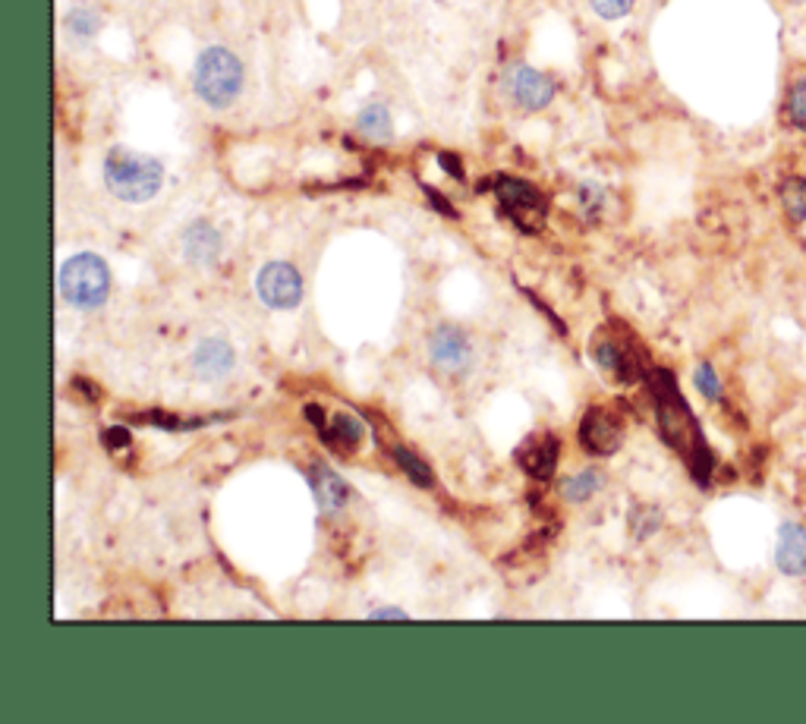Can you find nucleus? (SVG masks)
Instances as JSON below:
<instances>
[{
	"instance_id": "obj_1",
	"label": "nucleus",
	"mask_w": 806,
	"mask_h": 724,
	"mask_svg": "<svg viewBox=\"0 0 806 724\" xmlns=\"http://www.w3.org/2000/svg\"><path fill=\"white\" fill-rule=\"evenodd\" d=\"M104 183L114 196L129 205H142L155 198L164 186V167L158 158L132 152V148H111L104 158Z\"/></svg>"
},
{
	"instance_id": "obj_2",
	"label": "nucleus",
	"mask_w": 806,
	"mask_h": 724,
	"mask_svg": "<svg viewBox=\"0 0 806 724\" xmlns=\"http://www.w3.org/2000/svg\"><path fill=\"white\" fill-rule=\"evenodd\" d=\"M195 95L205 101L208 107L225 111L243 92V64L233 51L221 44H212L199 54L193 69Z\"/></svg>"
},
{
	"instance_id": "obj_3",
	"label": "nucleus",
	"mask_w": 806,
	"mask_h": 724,
	"mask_svg": "<svg viewBox=\"0 0 806 724\" xmlns=\"http://www.w3.org/2000/svg\"><path fill=\"white\" fill-rule=\"evenodd\" d=\"M111 294V271L104 259L79 253L61 268V297L76 309H98Z\"/></svg>"
},
{
	"instance_id": "obj_4",
	"label": "nucleus",
	"mask_w": 806,
	"mask_h": 724,
	"mask_svg": "<svg viewBox=\"0 0 806 724\" xmlns=\"http://www.w3.org/2000/svg\"><path fill=\"white\" fill-rule=\"evenodd\" d=\"M495 196L501 202L504 215L514 221L520 231H539L546 221V198L542 193L526 183V180H514V177H498L495 180Z\"/></svg>"
},
{
	"instance_id": "obj_5",
	"label": "nucleus",
	"mask_w": 806,
	"mask_h": 724,
	"mask_svg": "<svg viewBox=\"0 0 806 724\" xmlns=\"http://www.w3.org/2000/svg\"><path fill=\"white\" fill-rule=\"evenodd\" d=\"M256 294L271 309H293L303 299V277L287 262H268L256 277Z\"/></svg>"
},
{
	"instance_id": "obj_6",
	"label": "nucleus",
	"mask_w": 806,
	"mask_h": 724,
	"mask_svg": "<svg viewBox=\"0 0 806 724\" xmlns=\"http://www.w3.org/2000/svg\"><path fill=\"white\" fill-rule=\"evenodd\" d=\"M508 86H511V95L523 111H542L554 99V82L533 66H514Z\"/></svg>"
},
{
	"instance_id": "obj_7",
	"label": "nucleus",
	"mask_w": 806,
	"mask_h": 724,
	"mask_svg": "<svg viewBox=\"0 0 806 724\" xmlns=\"http://www.w3.org/2000/svg\"><path fill=\"white\" fill-rule=\"evenodd\" d=\"M624 428L609 410H589L580 423V441L592 454H614L621 448Z\"/></svg>"
},
{
	"instance_id": "obj_8",
	"label": "nucleus",
	"mask_w": 806,
	"mask_h": 724,
	"mask_svg": "<svg viewBox=\"0 0 806 724\" xmlns=\"http://www.w3.org/2000/svg\"><path fill=\"white\" fill-rule=\"evenodd\" d=\"M558 438L549 435V431H542V435H533V438H526L520 448H516V463L529 473V476H536V479H549L551 473H554V466H558Z\"/></svg>"
},
{
	"instance_id": "obj_9",
	"label": "nucleus",
	"mask_w": 806,
	"mask_h": 724,
	"mask_svg": "<svg viewBox=\"0 0 806 724\" xmlns=\"http://www.w3.org/2000/svg\"><path fill=\"white\" fill-rule=\"evenodd\" d=\"M775 560L788 577H804L806 573V529L801 523H784L778 532V548Z\"/></svg>"
},
{
	"instance_id": "obj_10",
	"label": "nucleus",
	"mask_w": 806,
	"mask_h": 724,
	"mask_svg": "<svg viewBox=\"0 0 806 724\" xmlns=\"http://www.w3.org/2000/svg\"><path fill=\"white\" fill-rule=\"evenodd\" d=\"M428 353H432V360L438 362L442 369H448V372H460V369L470 362V344H466L463 331L438 328L435 334H432Z\"/></svg>"
},
{
	"instance_id": "obj_11",
	"label": "nucleus",
	"mask_w": 806,
	"mask_h": 724,
	"mask_svg": "<svg viewBox=\"0 0 806 724\" xmlns=\"http://www.w3.org/2000/svg\"><path fill=\"white\" fill-rule=\"evenodd\" d=\"M183 256L193 264H215L221 256V233L208 221H195L190 231L183 233Z\"/></svg>"
},
{
	"instance_id": "obj_12",
	"label": "nucleus",
	"mask_w": 806,
	"mask_h": 724,
	"mask_svg": "<svg viewBox=\"0 0 806 724\" xmlns=\"http://www.w3.org/2000/svg\"><path fill=\"white\" fill-rule=\"evenodd\" d=\"M193 365L202 378H221L233 369V350L221 337H208L195 347Z\"/></svg>"
},
{
	"instance_id": "obj_13",
	"label": "nucleus",
	"mask_w": 806,
	"mask_h": 724,
	"mask_svg": "<svg viewBox=\"0 0 806 724\" xmlns=\"http://www.w3.org/2000/svg\"><path fill=\"white\" fill-rule=\"evenodd\" d=\"M309 486H312V492L319 497V507H322V510H337V507H344V504L350 501L347 482H344L334 469H328V466H316V469H312Z\"/></svg>"
},
{
	"instance_id": "obj_14",
	"label": "nucleus",
	"mask_w": 806,
	"mask_h": 724,
	"mask_svg": "<svg viewBox=\"0 0 806 724\" xmlns=\"http://www.w3.org/2000/svg\"><path fill=\"white\" fill-rule=\"evenodd\" d=\"M596 360L599 365L605 369V372H614L621 382H630V378H637V362L634 357L624 350V347H617L612 340H605V344H596Z\"/></svg>"
},
{
	"instance_id": "obj_15",
	"label": "nucleus",
	"mask_w": 806,
	"mask_h": 724,
	"mask_svg": "<svg viewBox=\"0 0 806 724\" xmlns=\"http://www.w3.org/2000/svg\"><path fill=\"white\" fill-rule=\"evenodd\" d=\"M356 127L372 142H387L394 135V124H391V114H387L385 104H366L359 111V117H356Z\"/></svg>"
},
{
	"instance_id": "obj_16",
	"label": "nucleus",
	"mask_w": 806,
	"mask_h": 724,
	"mask_svg": "<svg viewBox=\"0 0 806 724\" xmlns=\"http://www.w3.org/2000/svg\"><path fill=\"white\" fill-rule=\"evenodd\" d=\"M324 438L331 441V444H337L341 451H356L359 448V441H362V423L354 419V416H337L331 428L324 431Z\"/></svg>"
},
{
	"instance_id": "obj_17",
	"label": "nucleus",
	"mask_w": 806,
	"mask_h": 724,
	"mask_svg": "<svg viewBox=\"0 0 806 724\" xmlns=\"http://www.w3.org/2000/svg\"><path fill=\"white\" fill-rule=\"evenodd\" d=\"M781 202H784V211L791 215V221H804L806 218V180L794 177L781 186Z\"/></svg>"
},
{
	"instance_id": "obj_18",
	"label": "nucleus",
	"mask_w": 806,
	"mask_h": 724,
	"mask_svg": "<svg viewBox=\"0 0 806 724\" xmlns=\"http://www.w3.org/2000/svg\"><path fill=\"white\" fill-rule=\"evenodd\" d=\"M394 461L400 463V469L417 482V486H422V489H428V486H435V476H432V469L425 466V463L417 457V454H410L407 448H394Z\"/></svg>"
},
{
	"instance_id": "obj_19",
	"label": "nucleus",
	"mask_w": 806,
	"mask_h": 724,
	"mask_svg": "<svg viewBox=\"0 0 806 724\" xmlns=\"http://www.w3.org/2000/svg\"><path fill=\"white\" fill-rule=\"evenodd\" d=\"M599 486H602L599 473L589 469V473H580V476H574V479L564 482V497H571V501H586V497H592V494L599 492Z\"/></svg>"
},
{
	"instance_id": "obj_20",
	"label": "nucleus",
	"mask_w": 806,
	"mask_h": 724,
	"mask_svg": "<svg viewBox=\"0 0 806 724\" xmlns=\"http://www.w3.org/2000/svg\"><path fill=\"white\" fill-rule=\"evenodd\" d=\"M136 419H139L142 426H162V428H170V431H183V428L205 426V419H180V416H167V413H158V410H152V413H139Z\"/></svg>"
},
{
	"instance_id": "obj_21",
	"label": "nucleus",
	"mask_w": 806,
	"mask_h": 724,
	"mask_svg": "<svg viewBox=\"0 0 806 724\" xmlns=\"http://www.w3.org/2000/svg\"><path fill=\"white\" fill-rule=\"evenodd\" d=\"M66 26H69L73 33L79 35V38H92V35L98 33V26H101V20H98L95 10H86V7H79V10H73V13H69Z\"/></svg>"
},
{
	"instance_id": "obj_22",
	"label": "nucleus",
	"mask_w": 806,
	"mask_h": 724,
	"mask_svg": "<svg viewBox=\"0 0 806 724\" xmlns=\"http://www.w3.org/2000/svg\"><path fill=\"white\" fill-rule=\"evenodd\" d=\"M788 114H791V124L797 130L806 132V79L791 89V95H788Z\"/></svg>"
},
{
	"instance_id": "obj_23",
	"label": "nucleus",
	"mask_w": 806,
	"mask_h": 724,
	"mask_svg": "<svg viewBox=\"0 0 806 724\" xmlns=\"http://www.w3.org/2000/svg\"><path fill=\"white\" fill-rule=\"evenodd\" d=\"M589 3L602 20H624L634 10V0H589Z\"/></svg>"
},
{
	"instance_id": "obj_24",
	"label": "nucleus",
	"mask_w": 806,
	"mask_h": 724,
	"mask_svg": "<svg viewBox=\"0 0 806 724\" xmlns=\"http://www.w3.org/2000/svg\"><path fill=\"white\" fill-rule=\"evenodd\" d=\"M693 382H696V388L703 391V397H709V400H718V397H721V382H718L715 369L706 365V362L696 369V378H693Z\"/></svg>"
},
{
	"instance_id": "obj_25",
	"label": "nucleus",
	"mask_w": 806,
	"mask_h": 724,
	"mask_svg": "<svg viewBox=\"0 0 806 724\" xmlns=\"http://www.w3.org/2000/svg\"><path fill=\"white\" fill-rule=\"evenodd\" d=\"M580 205L589 211V215H596L602 205H605V193L596 186V183H583L580 186Z\"/></svg>"
},
{
	"instance_id": "obj_26",
	"label": "nucleus",
	"mask_w": 806,
	"mask_h": 724,
	"mask_svg": "<svg viewBox=\"0 0 806 724\" xmlns=\"http://www.w3.org/2000/svg\"><path fill=\"white\" fill-rule=\"evenodd\" d=\"M104 444H107V451H127L129 448V431L124 426H111L104 431Z\"/></svg>"
},
{
	"instance_id": "obj_27",
	"label": "nucleus",
	"mask_w": 806,
	"mask_h": 724,
	"mask_svg": "<svg viewBox=\"0 0 806 724\" xmlns=\"http://www.w3.org/2000/svg\"><path fill=\"white\" fill-rule=\"evenodd\" d=\"M438 161H442V167H445L451 177L463 180V165H460V158H457V155H438Z\"/></svg>"
},
{
	"instance_id": "obj_28",
	"label": "nucleus",
	"mask_w": 806,
	"mask_h": 724,
	"mask_svg": "<svg viewBox=\"0 0 806 724\" xmlns=\"http://www.w3.org/2000/svg\"><path fill=\"white\" fill-rule=\"evenodd\" d=\"M369 618H372V621H404L407 611H400V608H382V611H372Z\"/></svg>"
},
{
	"instance_id": "obj_29",
	"label": "nucleus",
	"mask_w": 806,
	"mask_h": 724,
	"mask_svg": "<svg viewBox=\"0 0 806 724\" xmlns=\"http://www.w3.org/2000/svg\"><path fill=\"white\" fill-rule=\"evenodd\" d=\"M425 196L432 198V202H435V205H438V208H442V211H445V215H457V211H453L451 205H448V202H445V198L438 196V193H435V190H428V186H425Z\"/></svg>"
},
{
	"instance_id": "obj_30",
	"label": "nucleus",
	"mask_w": 806,
	"mask_h": 724,
	"mask_svg": "<svg viewBox=\"0 0 806 724\" xmlns=\"http://www.w3.org/2000/svg\"><path fill=\"white\" fill-rule=\"evenodd\" d=\"M306 416L312 419V426L322 428V431H324V416H322V410H319V406H306Z\"/></svg>"
}]
</instances>
